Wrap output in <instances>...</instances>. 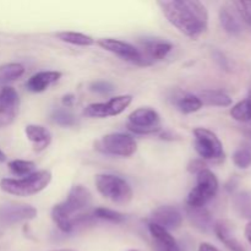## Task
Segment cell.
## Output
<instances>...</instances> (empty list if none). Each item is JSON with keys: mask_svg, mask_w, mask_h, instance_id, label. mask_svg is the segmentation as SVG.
<instances>
[{"mask_svg": "<svg viewBox=\"0 0 251 251\" xmlns=\"http://www.w3.org/2000/svg\"><path fill=\"white\" fill-rule=\"evenodd\" d=\"M199 98L202 102V105L211 107H229L232 104V98L226 92L221 90H203L199 93Z\"/></svg>", "mask_w": 251, "mask_h": 251, "instance_id": "cell-19", "label": "cell"}, {"mask_svg": "<svg viewBox=\"0 0 251 251\" xmlns=\"http://www.w3.org/2000/svg\"><path fill=\"white\" fill-rule=\"evenodd\" d=\"M176 107L184 114H191V113L198 112L202 108V102H201L198 96L189 95L188 93V95H184L183 97L176 100Z\"/></svg>", "mask_w": 251, "mask_h": 251, "instance_id": "cell-25", "label": "cell"}, {"mask_svg": "<svg viewBox=\"0 0 251 251\" xmlns=\"http://www.w3.org/2000/svg\"><path fill=\"white\" fill-rule=\"evenodd\" d=\"M20 97L11 86L0 88V129L11 124L19 113Z\"/></svg>", "mask_w": 251, "mask_h": 251, "instance_id": "cell-10", "label": "cell"}, {"mask_svg": "<svg viewBox=\"0 0 251 251\" xmlns=\"http://www.w3.org/2000/svg\"><path fill=\"white\" fill-rule=\"evenodd\" d=\"M245 237H247L248 242H249L251 245V221L248 223L247 227H245Z\"/></svg>", "mask_w": 251, "mask_h": 251, "instance_id": "cell-36", "label": "cell"}, {"mask_svg": "<svg viewBox=\"0 0 251 251\" xmlns=\"http://www.w3.org/2000/svg\"><path fill=\"white\" fill-rule=\"evenodd\" d=\"M173 46L169 42L159 41V39H151V41L140 42L139 53H140V65L146 66L162 60L168 55Z\"/></svg>", "mask_w": 251, "mask_h": 251, "instance_id": "cell-11", "label": "cell"}, {"mask_svg": "<svg viewBox=\"0 0 251 251\" xmlns=\"http://www.w3.org/2000/svg\"><path fill=\"white\" fill-rule=\"evenodd\" d=\"M5 161H6V154H5L4 152L0 150V163H2V162H5Z\"/></svg>", "mask_w": 251, "mask_h": 251, "instance_id": "cell-38", "label": "cell"}, {"mask_svg": "<svg viewBox=\"0 0 251 251\" xmlns=\"http://www.w3.org/2000/svg\"><path fill=\"white\" fill-rule=\"evenodd\" d=\"M129 124L127 129L130 131L139 135H150L158 132L161 130L159 127V114L154 109L151 108H139L130 113Z\"/></svg>", "mask_w": 251, "mask_h": 251, "instance_id": "cell-8", "label": "cell"}, {"mask_svg": "<svg viewBox=\"0 0 251 251\" xmlns=\"http://www.w3.org/2000/svg\"><path fill=\"white\" fill-rule=\"evenodd\" d=\"M51 120L60 126H74L77 123L76 117L66 109H55L51 114Z\"/></svg>", "mask_w": 251, "mask_h": 251, "instance_id": "cell-28", "label": "cell"}, {"mask_svg": "<svg viewBox=\"0 0 251 251\" xmlns=\"http://www.w3.org/2000/svg\"><path fill=\"white\" fill-rule=\"evenodd\" d=\"M205 169H207V167H206V163L203 162V159H193V161L188 164V171L190 172L191 174H196V176H198L200 172L205 171Z\"/></svg>", "mask_w": 251, "mask_h": 251, "instance_id": "cell-33", "label": "cell"}, {"mask_svg": "<svg viewBox=\"0 0 251 251\" xmlns=\"http://www.w3.org/2000/svg\"><path fill=\"white\" fill-rule=\"evenodd\" d=\"M61 77V73L59 71H39L34 74L26 82V88L29 92L41 93L48 90L53 83L59 81Z\"/></svg>", "mask_w": 251, "mask_h": 251, "instance_id": "cell-16", "label": "cell"}, {"mask_svg": "<svg viewBox=\"0 0 251 251\" xmlns=\"http://www.w3.org/2000/svg\"><path fill=\"white\" fill-rule=\"evenodd\" d=\"M90 90L92 92L100 93V95H108V93L114 91V86L108 81H96V82L91 83Z\"/></svg>", "mask_w": 251, "mask_h": 251, "instance_id": "cell-32", "label": "cell"}, {"mask_svg": "<svg viewBox=\"0 0 251 251\" xmlns=\"http://www.w3.org/2000/svg\"><path fill=\"white\" fill-rule=\"evenodd\" d=\"M53 251H76L74 249H59V250H53Z\"/></svg>", "mask_w": 251, "mask_h": 251, "instance_id": "cell-39", "label": "cell"}, {"mask_svg": "<svg viewBox=\"0 0 251 251\" xmlns=\"http://www.w3.org/2000/svg\"><path fill=\"white\" fill-rule=\"evenodd\" d=\"M132 96L122 95L113 97L105 103H91L83 110V114L88 118H98V119H104V118L115 117L119 115L131 104Z\"/></svg>", "mask_w": 251, "mask_h": 251, "instance_id": "cell-9", "label": "cell"}, {"mask_svg": "<svg viewBox=\"0 0 251 251\" xmlns=\"http://www.w3.org/2000/svg\"><path fill=\"white\" fill-rule=\"evenodd\" d=\"M37 210L29 205H9L0 210V217L7 223H17L22 221L34 220Z\"/></svg>", "mask_w": 251, "mask_h": 251, "instance_id": "cell-15", "label": "cell"}, {"mask_svg": "<svg viewBox=\"0 0 251 251\" xmlns=\"http://www.w3.org/2000/svg\"><path fill=\"white\" fill-rule=\"evenodd\" d=\"M234 207L240 217L251 218V194L247 191L238 194L234 198Z\"/></svg>", "mask_w": 251, "mask_h": 251, "instance_id": "cell-26", "label": "cell"}, {"mask_svg": "<svg viewBox=\"0 0 251 251\" xmlns=\"http://www.w3.org/2000/svg\"><path fill=\"white\" fill-rule=\"evenodd\" d=\"M233 5L235 6L237 11L239 12L243 21L251 26V1H234Z\"/></svg>", "mask_w": 251, "mask_h": 251, "instance_id": "cell-31", "label": "cell"}, {"mask_svg": "<svg viewBox=\"0 0 251 251\" xmlns=\"http://www.w3.org/2000/svg\"><path fill=\"white\" fill-rule=\"evenodd\" d=\"M91 205H92L91 191L82 185H75L70 189L65 200L55 206L61 213L70 218L75 227L77 223L83 222L87 218L88 215H85L83 212L88 210Z\"/></svg>", "mask_w": 251, "mask_h": 251, "instance_id": "cell-3", "label": "cell"}, {"mask_svg": "<svg viewBox=\"0 0 251 251\" xmlns=\"http://www.w3.org/2000/svg\"><path fill=\"white\" fill-rule=\"evenodd\" d=\"M95 149L98 152L112 156L130 157L136 152L137 144L132 136L123 132H113L104 135L95 142Z\"/></svg>", "mask_w": 251, "mask_h": 251, "instance_id": "cell-7", "label": "cell"}, {"mask_svg": "<svg viewBox=\"0 0 251 251\" xmlns=\"http://www.w3.org/2000/svg\"><path fill=\"white\" fill-rule=\"evenodd\" d=\"M149 232L153 240L154 251H180L176 240L167 229L156 223H149Z\"/></svg>", "mask_w": 251, "mask_h": 251, "instance_id": "cell-14", "label": "cell"}, {"mask_svg": "<svg viewBox=\"0 0 251 251\" xmlns=\"http://www.w3.org/2000/svg\"><path fill=\"white\" fill-rule=\"evenodd\" d=\"M129 251H137V250H129Z\"/></svg>", "mask_w": 251, "mask_h": 251, "instance_id": "cell-40", "label": "cell"}, {"mask_svg": "<svg viewBox=\"0 0 251 251\" xmlns=\"http://www.w3.org/2000/svg\"><path fill=\"white\" fill-rule=\"evenodd\" d=\"M157 5L167 20L189 38H199L207 29V9L199 0H162Z\"/></svg>", "mask_w": 251, "mask_h": 251, "instance_id": "cell-1", "label": "cell"}, {"mask_svg": "<svg viewBox=\"0 0 251 251\" xmlns=\"http://www.w3.org/2000/svg\"><path fill=\"white\" fill-rule=\"evenodd\" d=\"M61 102H63L64 107L71 108L74 105V103H75V96L71 95V93H69V95H65L63 97V100H61Z\"/></svg>", "mask_w": 251, "mask_h": 251, "instance_id": "cell-34", "label": "cell"}, {"mask_svg": "<svg viewBox=\"0 0 251 251\" xmlns=\"http://www.w3.org/2000/svg\"><path fill=\"white\" fill-rule=\"evenodd\" d=\"M194 136H195L194 146L201 158L216 163L225 159L226 154L223 145L215 132L205 127H196L194 130Z\"/></svg>", "mask_w": 251, "mask_h": 251, "instance_id": "cell-6", "label": "cell"}, {"mask_svg": "<svg viewBox=\"0 0 251 251\" xmlns=\"http://www.w3.org/2000/svg\"><path fill=\"white\" fill-rule=\"evenodd\" d=\"M97 43L104 50L110 51V53L123 58L124 60L131 61V63L140 65L141 59H140V53L137 47L132 46V44L127 43V42L115 38H100L98 39Z\"/></svg>", "mask_w": 251, "mask_h": 251, "instance_id": "cell-12", "label": "cell"}, {"mask_svg": "<svg viewBox=\"0 0 251 251\" xmlns=\"http://www.w3.org/2000/svg\"><path fill=\"white\" fill-rule=\"evenodd\" d=\"M93 215H95V217L100 218V220L108 221V222L113 223H122L125 221V216L123 213L109 210V208L105 207H97L93 211Z\"/></svg>", "mask_w": 251, "mask_h": 251, "instance_id": "cell-29", "label": "cell"}, {"mask_svg": "<svg viewBox=\"0 0 251 251\" xmlns=\"http://www.w3.org/2000/svg\"><path fill=\"white\" fill-rule=\"evenodd\" d=\"M233 162L240 169H247L251 166V151L247 149H239L233 154Z\"/></svg>", "mask_w": 251, "mask_h": 251, "instance_id": "cell-30", "label": "cell"}, {"mask_svg": "<svg viewBox=\"0 0 251 251\" xmlns=\"http://www.w3.org/2000/svg\"><path fill=\"white\" fill-rule=\"evenodd\" d=\"M151 222L161 226L169 232L180 227L183 222V215L178 208L173 206H159L152 212Z\"/></svg>", "mask_w": 251, "mask_h": 251, "instance_id": "cell-13", "label": "cell"}, {"mask_svg": "<svg viewBox=\"0 0 251 251\" xmlns=\"http://www.w3.org/2000/svg\"><path fill=\"white\" fill-rule=\"evenodd\" d=\"M220 21L227 33L235 36V34H239L240 31H242L239 21H238L237 17L233 15V12L230 11L229 9H227V7H222V9H221Z\"/></svg>", "mask_w": 251, "mask_h": 251, "instance_id": "cell-23", "label": "cell"}, {"mask_svg": "<svg viewBox=\"0 0 251 251\" xmlns=\"http://www.w3.org/2000/svg\"><path fill=\"white\" fill-rule=\"evenodd\" d=\"M25 73V68L19 63H7L0 65V85L11 82L21 77Z\"/></svg>", "mask_w": 251, "mask_h": 251, "instance_id": "cell-22", "label": "cell"}, {"mask_svg": "<svg viewBox=\"0 0 251 251\" xmlns=\"http://www.w3.org/2000/svg\"><path fill=\"white\" fill-rule=\"evenodd\" d=\"M186 215L190 220L191 225L198 229L206 232L212 226L211 215L205 207H189L186 206Z\"/></svg>", "mask_w": 251, "mask_h": 251, "instance_id": "cell-20", "label": "cell"}, {"mask_svg": "<svg viewBox=\"0 0 251 251\" xmlns=\"http://www.w3.org/2000/svg\"><path fill=\"white\" fill-rule=\"evenodd\" d=\"M96 188L103 198L119 205H126L132 200V189L123 178L113 174H98L95 179Z\"/></svg>", "mask_w": 251, "mask_h": 251, "instance_id": "cell-4", "label": "cell"}, {"mask_svg": "<svg viewBox=\"0 0 251 251\" xmlns=\"http://www.w3.org/2000/svg\"><path fill=\"white\" fill-rule=\"evenodd\" d=\"M230 117L240 123L251 122V96L249 98H247V100H243L240 102H238L230 109Z\"/></svg>", "mask_w": 251, "mask_h": 251, "instance_id": "cell-24", "label": "cell"}, {"mask_svg": "<svg viewBox=\"0 0 251 251\" xmlns=\"http://www.w3.org/2000/svg\"><path fill=\"white\" fill-rule=\"evenodd\" d=\"M199 251H220L216 247H213L210 243H202L199 247Z\"/></svg>", "mask_w": 251, "mask_h": 251, "instance_id": "cell-35", "label": "cell"}, {"mask_svg": "<svg viewBox=\"0 0 251 251\" xmlns=\"http://www.w3.org/2000/svg\"><path fill=\"white\" fill-rule=\"evenodd\" d=\"M10 172L15 176H29L34 172L36 164L31 161H24V159H14V161L7 163Z\"/></svg>", "mask_w": 251, "mask_h": 251, "instance_id": "cell-27", "label": "cell"}, {"mask_svg": "<svg viewBox=\"0 0 251 251\" xmlns=\"http://www.w3.org/2000/svg\"><path fill=\"white\" fill-rule=\"evenodd\" d=\"M243 134H244L245 136L248 137V139L251 140V125H250V126H247V127H244V129H243Z\"/></svg>", "mask_w": 251, "mask_h": 251, "instance_id": "cell-37", "label": "cell"}, {"mask_svg": "<svg viewBox=\"0 0 251 251\" xmlns=\"http://www.w3.org/2000/svg\"><path fill=\"white\" fill-rule=\"evenodd\" d=\"M56 37H58L61 42H65V43L78 47H90L92 46V44H95L96 42L91 36L73 31L59 32V33H56Z\"/></svg>", "mask_w": 251, "mask_h": 251, "instance_id": "cell-21", "label": "cell"}, {"mask_svg": "<svg viewBox=\"0 0 251 251\" xmlns=\"http://www.w3.org/2000/svg\"><path fill=\"white\" fill-rule=\"evenodd\" d=\"M51 181L49 171L33 172L24 178H4L0 180V190L15 196H32L43 191Z\"/></svg>", "mask_w": 251, "mask_h": 251, "instance_id": "cell-2", "label": "cell"}, {"mask_svg": "<svg viewBox=\"0 0 251 251\" xmlns=\"http://www.w3.org/2000/svg\"><path fill=\"white\" fill-rule=\"evenodd\" d=\"M25 134L28 141H31L33 145L34 151L37 152L46 150L51 142V132L42 125H27Z\"/></svg>", "mask_w": 251, "mask_h": 251, "instance_id": "cell-17", "label": "cell"}, {"mask_svg": "<svg viewBox=\"0 0 251 251\" xmlns=\"http://www.w3.org/2000/svg\"><path fill=\"white\" fill-rule=\"evenodd\" d=\"M218 179L210 169L200 172L196 176V186L189 193L186 206L189 207H205L218 191Z\"/></svg>", "mask_w": 251, "mask_h": 251, "instance_id": "cell-5", "label": "cell"}, {"mask_svg": "<svg viewBox=\"0 0 251 251\" xmlns=\"http://www.w3.org/2000/svg\"><path fill=\"white\" fill-rule=\"evenodd\" d=\"M213 230H215L216 235L220 239V242L230 251H247L244 245L232 234V230H230L229 226L226 222L220 221V222L216 223L213 226Z\"/></svg>", "mask_w": 251, "mask_h": 251, "instance_id": "cell-18", "label": "cell"}]
</instances>
